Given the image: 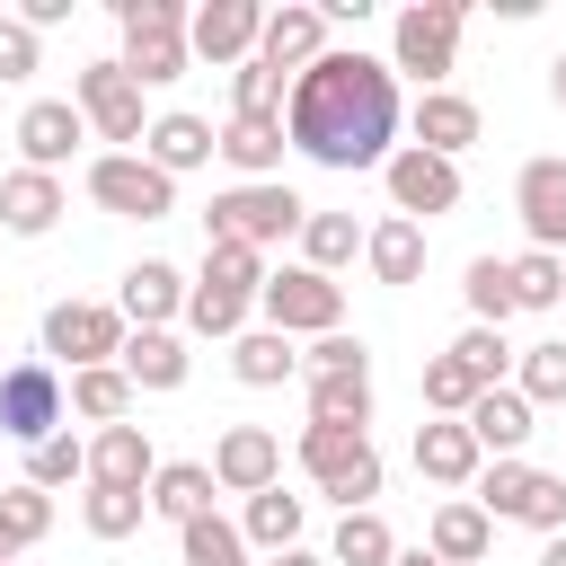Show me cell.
<instances>
[{
	"label": "cell",
	"instance_id": "cell-1",
	"mask_svg": "<svg viewBox=\"0 0 566 566\" xmlns=\"http://www.w3.org/2000/svg\"><path fill=\"white\" fill-rule=\"evenodd\" d=\"M398 124H407L398 71H389L380 53H363V44H327V53L292 80V106H283L292 150L318 159V168H336V177L389 168V159H398Z\"/></svg>",
	"mask_w": 566,
	"mask_h": 566
},
{
	"label": "cell",
	"instance_id": "cell-2",
	"mask_svg": "<svg viewBox=\"0 0 566 566\" xmlns=\"http://www.w3.org/2000/svg\"><path fill=\"white\" fill-rule=\"evenodd\" d=\"M318 203H301L283 177L274 186H221L212 203H203V248H283V239H301V221H310Z\"/></svg>",
	"mask_w": 566,
	"mask_h": 566
},
{
	"label": "cell",
	"instance_id": "cell-3",
	"mask_svg": "<svg viewBox=\"0 0 566 566\" xmlns=\"http://www.w3.org/2000/svg\"><path fill=\"white\" fill-rule=\"evenodd\" d=\"M460 27H469V0H407V9L389 18V71L416 80V97H424V88H451V71H460Z\"/></svg>",
	"mask_w": 566,
	"mask_h": 566
},
{
	"label": "cell",
	"instance_id": "cell-4",
	"mask_svg": "<svg viewBox=\"0 0 566 566\" xmlns=\"http://www.w3.org/2000/svg\"><path fill=\"white\" fill-rule=\"evenodd\" d=\"M265 256L256 248H203V274H195V292H186V327L195 336H248V318H256V292H265Z\"/></svg>",
	"mask_w": 566,
	"mask_h": 566
},
{
	"label": "cell",
	"instance_id": "cell-5",
	"mask_svg": "<svg viewBox=\"0 0 566 566\" xmlns=\"http://www.w3.org/2000/svg\"><path fill=\"white\" fill-rule=\"evenodd\" d=\"M115 9V27H124V71L142 80V88H168V80H186V62H195V44H186V0H106Z\"/></svg>",
	"mask_w": 566,
	"mask_h": 566
},
{
	"label": "cell",
	"instance_id": "cell-6",
	"mask_svg": "<svg viewBox=\"0 0 566 566\" xmlns=\"http://www.w3.org/2000/svg\"><path fill=\"white\" fill-rule=\"evenodd\" d=\"M301 469H310V486L336 504V513H371V495H380V451H371V433H345V424H301Z\"/></svg>",
	"mask_w": 566,
	"mask_h": 566
},
{
	"label": "cell",
	"instance_id": "cell-7",
	"mask_svg": "<svg viewBox=\"0 0 566 566\" xmlns=\"http://www.w3.org/2000/svg\"><path fill=\"white\" fill-rule=\"evenodd\" d=\"M469 495L486 504V522H522V531H539V539H557V531H566V478H557V469H531V460H486Z\"/></svg>",
	"mask_w": 566,
	"mask_h": 566
},
{
	"label": "cell",
	"instance_id": "cell-8",
	"mask_svg": "<svg viewBox=\"0 0 566 566\" xmlns=\"http://www.w3.org/2000/svg\"><path fill=\"white\" fill-rule=\"evenodd\" d=\"M71 106H80V115H88V133H97V142H115V150H142V142H150V106H142V80H133L115 53L71 71Z\"/></svg>",
	"mask_w": 566,
	"mask_h": 566
},
{
	"label": "cell",
	"instance_id": "cell-9",
	"mask_svg": "<svg viewBox=\"0 0 566 566\" xmlns=\"http://www.w3.org/2000/svg\"><path fill=\"white\" fill-rule=\"evenodd\" d=\"M256 318L274 327V336H336L345 327V283L336 274H318V265H283V274H265V292H256Z\"/></svg>",
	"mask_w": 566,
	"mask_h": 566
},
{
	"label": "cell",
	"instance_id": "cell-10",
	"mask_svg": "<svg viewBox=\"0 0 566 566\" xmlns=\"http://www.w3.org/2000/svg\"><path fill=\"white\" fill-rule=\"evenodd\" d=\"M124 310L115 301H53L44 310V363L53 371H97V363H124Z\"/></svg>",
	"mask_w": 566,
	"mask_h": 566
},
{
	"label": "cell",
	"instance_id": "cell-11",
	"mask_svg": "<svg viewBox=\"0 0 566 566\" xmlns=\"http://www.w3.org/2000/svg\"><path fill=\"white\" fill-rule=\"evenodd\" d=\"M88 203L115 212V221H168L177 212V177L150 168L142 150H97L88 159Z\"/></svg>",
	"mask_w": 566,
	"mask_h": 566
},
{
	"label": "cell",
	"instance_id": "cell-12",
	"mask_svg": "<svg viewBox=\"0 0 566 566\" xmlns=\"http://www.w3.org/2000/svg\"><path fill=\"white\" fill-rule=\"evenodd\" d=\"M62 416H71V380H62L44 354H27V363L0 371V433H9L18 451H35L44 433H62Z\"/></svg>",
	"mask_w": 566,
	"mask_h": 566
},
{
	"label": "cell",
	"instance_id": "cell-13",
	"mask_svg": "<svg viewBox=\"0 0 566 566\" xmlns=\"http://www.w3.org/2000/svg\"><path fill=\"white\" fill-rule=\"evenodd\" d=\"M380 186H389V212H407V221H442V212H460V159H442V150L398 142V159L380 168Z\"/></svg>",
	"mask_w": 566,
	"mask_h": 566
},
{
	"label": "cell",
	"instance_id": "cell-14",
	"mask_svg": "<svg viewBox=\"0 0 566 566\" xmlns=\"http://www.w3.org/2000/svg\"><path fill=\"white\" fill-rule=\"evenodd\" d=\"M256 35H265V0H203V9L186 18V44H195V62H212V71H239V62H256Z\"/></svg>",
	"mask_w": 566,
	"mask_h": 566
},
{
	"label": "cell",
	"instance_id": "cell-15",
	"mask_svg": "<svg viewBox=\"0 0 566 566\" xmlns=\"http://www.w3.org/2000/svg\"><path fill=\"white\" fill-rule=\"evenodd\" d=\"M80 142H97V133H88V115H80L71 97H27V115H18V168L62 177V168L80 159Z\"/></svg>",
	"mask_w": 566,
	"mask_h": 566
},
{
	"label": "cell",
	"instance_id": "cell-16",
	"mask_svg": "<svg viewBox=\"0 0 566 566\" xmlns=\"http://www.w3.org/2000/svg\"><path fill=\"white\" fill-rule=\"evenodd\" d=\"M212 486H221V495H265V486H283V433H274V424H221V442H212Z\"/></svg>",
	"mask_w": 566,
	"mask_h": 566
},
{
	"label": "cell",
	"instance_id": "cell-17",
	"mask_svg": "<svg viewBox=\"0 0 566 566\" xmlns=\"http://www.w3.org/2000/svg\"><path fill=\"white\" fill-rule=\"evenodd\" d=\"M513 212H522V239H531V248L566 256V159H557V150L522 159V177H513Z\"/></svg>",
	"mask_w": 566,
	"mask_h": 566
},
{
	"label": "cell",
	"instance_id": "cell-18",
	"mask_svg": "<svg viewBox=\"0 0 566 566\" xmlns=\"http://www.w3.org/2000/svg\"><path fill=\"white\" fill-rule=\"evenodd\" d=\"M186 292H195V274H177L168 256H142V265H124L115 310H124V327H177L186 318Z\"/></svg>",
	"mask_w": 566,
	"mask_h": 566
},
{
	"label": "cell",
	"instance_id": "cell-19",
	"mask_svg": "<svg viewBox=\"0 0 566 566\" xmlns=\"http://www.w3.org/2000/svg\"><path fill=\"white\" fill-rule=\"evenodd\" d=\"M142 159H150V168H168V177H195V168H212V159H221V124H212V115H195V106H168V115H150Z\"/></svg>",
	"mask_w": 566,
	"mask_h": 566
},
{
	"label": "cell",
	"instance_id": "cell-20",
	"mask_svg": "<svg viewBox=\"0 0 566 566\" xmlns=\"http://www.w3.org/2000/svg\"><path fill=\"white\" fill-rule=\"evenodd\" d=\"M478 469H486V451H478V433H469L460 416L416 424V478H433L442 495H469V486H478Z\"/></svg>",
	"mask_w": 566,
	"mask_h": 566
},
{
	"label": "cell",
	"instance_id": "cell-21",
	"mask_svg": "<svg viewBox=\"0 0 566 566\" xmlns=\"http://www.w3.org/2000/svg\"><path fill=\"white\" fill-rule=\"evenodd\" d=\"M327 53V9L318 0H283V9H265V35H256V62H274V71H310Z\"/></svg>",
	"mask_w": 566,
	"mask_h": 566
},
{
	"label": "cell",
	"instance_id": "cell-22",
	"mask_svg": "<svg viewBox=\"0 0 566 566\" xmlns=\"http://www.w3.org/2000/svg\"><path fill=\"white\" fill-rule=\"evenodd\" d=\"M478 133H486V115H478V97H460V88H424L416 115H407V142H416V150H442V159H460Z\"/></svg>",
	"mask_w": 566,
	"mask_h": 566
},
{
	"label": "cell",
	"instance_id": "cell-23",
	"mask_svg": "<svg viewBox=\"0 0 566 566\" xmlns=\"http://www.w3.org/2000/svg\"><path fill=\"white\" fill-rule=\"evenodd\" d=\"M62 212H71V186L62 177H44V168H9L0 177V230L9 239H44Z\"/></svg>",
	"mask_w": 566,
	"mask_h": 566
},
{
	"label": "cell",
	"instance_id": "cell-24",
	"mask_svg": "<svg viewBox=\"0 0 566 566\" xmlns=\"http://www.w3.org/2000/svg\"><path fill=\"white\" fill-rule=\"evenodd\" d=\"M460 424L478 433V451H486V460H522V442L539 433V407H531V398L504 380V389H478V407H469Z\"/></svg>",
	"mask_w": 566,
	"mask_h": 566
},
{
	"label": "cell",
	"instance_id": "cell-25",
	"mask_svg": "<svg viewBox=\"0 0 566 566\" xmlns=\"http://www.w3.org/2000/svg\"><path fill=\"white\" fill-rule=\"evenodd\" d=\"M424 548H433L442 566H486V548H495L486 504H478V495H442V504H433V522H424Z\"/></svg>",
	"mask_w": 566,
	"mask_h": 566
},
{
	"label": "cell",
	"instance_id": "cell-26",
	"mask_svg": "<svg viewBox=\"0 0 566 566\" xmlns=\"http://www.w3.org/2000/svg\"><path fill=\"white\" fill-rule=\"evenodd\" d=\"M363 265H371V283L407 292V283L424 274V221H407V212H380V221L363 230Z\"/></svg>",
	"mask_w": 566,
	"mask_h": 566
},
{
	"label": "cell",
	"instance_id": "cell-27",
	"mask_svg": "<svg viewBox=\"0 0 566 566\" xmlns=\"http://www.w3.org/2000/svg\"><path fill=\"white\" fill-rule=\"evenodd\" d=\"M186 371H195V354H186L177 327H133V336H124V380H133V389L168 398V389H186Z\"/></svg>",
	"mask_w": 566,
	"mask_h": 566
},
{
	"label": "cell",
	"instance_id": "cell-28",
	"mask_svg": "<svg viewBox=\"0 0 566 566\" xmlns=\"http://www.w3.org/2000/svg\"><path fill=\"white\" fill-rule=\"evenodd\" d=\"M150 478H159V451H150L142 424L88 433V486H142V495H150Z\"/></svg>",
	"mask_w": 566,
	"mask_h": 566
},
{
	"label": "cell",
	"instance_id": "cell-29",
	"mask_svg": "<svg viewBox=\"0 0 566 566\" xmlns=\"http://www.w3.org/2000/svg\"><path fill=\"white\" fill-rule=\"evenodd\" d=\"M283 150H292L283 124H265V115H221V159L239 168V186H274Z\"/></svg>",
	"mask_w": 566,
	"mask_h": 566
},
{
	"label": "cell",
	"instance_id": "cell-30",
	"mask_svg": "<svg viewBox=\"0 0 566 566\" xmlns=\"http://www.w3.org/2000/svg\"><path fill=\"white\" fill-rule=\"evenodd\" d=\"M301 522H310V495H283V486H265V495H248V504H239V531H248V548H256V557L301 548Z\"/></svg>",
	"mask_w": 566,
	"mask_h": 566
},
{
	"label": "cell",
	"instance_id": "cell-31",
	"mask_svg": "<svg viewBox=\"0 0 566 566\" xmlns=\"http://www.w3.org/2000/svg\"><path fill=\"white\" fill-rule=\"evenodd\" d=\"M212 495H221V486H212V460H159V478H150V513L177 522V531H186L195 513H212Z\"/></svg>",
	"mask_w": 566,
	"mask_h": 566
},
{
	"label": "cell",
	"instance_id": "cell-32",
	"mask_svg": "<svg viewBox=\"0 0 566 566\" xmlns=\"http://www.w3.org/2000/svg\"><path fill=\"white\" fill-rule=\"evenodd\" d=\"M133 398H142V389L124 380V363L71 371V416H80V424H97V433H106V424H133Z\"/></svg>",
	"mask_w": 566,
	"mask_h": 566
},
{
	"label": "cell",
	"instance_id": "cell-33",
	"mask_svg": "<svg viewBox=\"0 0 566 566\" xmlns=\"http://www.w3.org/2000/svg\"><path fill=\"white\" fill-rule=\"evenodd\" d=\"M44 531H53V495H44V486H27V478H18V486H0V566H18Z\"/></svg>",
	"mask_w": 566,
	"mask_h": 566
},
{
	"label": "cell",
	"instance_id": "cell-34",
	"mask_svg": "<svg viewBox=\"0 0 566 566\" xmlns=\"http://www.w3.org/2000/svg\"><path fill=\"white\" fill-rule=\"evenodd\" d=\"M327 566H398V531L371 513H336V539H327Z\"/></svg>",
	"mask_w": 566,
	"mask_h": 566
},
{
	"label": "cell",
	"instance_id": "cell-35",
	"mask_svg": "<svg viewBox=\"0 0 566 566\" xmlns=\"http://www.w3.org/2000/svg\"><path fill=\"white\" fill-rule=\"evenodd\" d=\"M230 371H239L248 389H283V380L301 371V354H292V336H274V327H248V336L230 345Z\"/></svg>",
	"mask_w": 566,
	"mask_h": 566
},
{
	"label": "cell",
	"instance_id": "cell-36",
	"mask_svg": "<svg viewBox=\"0 0 566 566\" xmlns=\"http://www.w3.org/2000/svg\"><path fill=\"white\" fill-rule=\"evenodd\" d=\"M310 424H345V433H371V371H345V380H310Z\"/></svg>",
	"mask_w": 566,
	"mask_h": 566
},
{
	"label": "cell",
	"instance_id": "cell-37",
	"mask_svg": "<svg viewBox=\"0 0 566 566\" xmlns=\"http://www.w3.org/2000/svg\"><path fill=\"white\" fill-rule=\"evenodd\" d=\"M80 522H88V539H133L150 522V495L142 486H80Z\"/></svg>",
	"mask_w": 566,
	"mask_h": 566
},
{
	"label": "cell",
	"instance_id": "cell-38",
	"mask_svg": "<svg viewBox=\"0 0 566 566\" xmlns=\"http://www.w3.org/2000/svg\"><path fill=\"white\" fill-rule=\"evenodd\" d=\"M177 557H186V566H256L248 531H239V522H221V513H195V522L177 531Z\"/></svg>",
	"mask_w": 566,
	"mask_h": 566
},
{
	"label": "cell",
	"instance_id": "cell-39",
	"mask_svg": "<svg viewBox=\"0 0 566 566\" xmlns=\"http://www.w3.org/2000/svg\"><path fill=\"white\" fill-rule=\"evenodd\" d=\"M354 256H363V221H354V212H310V221H301V265L336 274V265H354Z\"/></svg>",
	"mask_w": 566,
	"mask_h": 566
},
{
	"label": "cell",
	"instance_id": "cell-40",
	"mask_svg": "<svg viewBox=\"0 0 566 566\" xmlns=\"http://www.w3.org/2000/svg\"><path fill=\"white\" fill-rule=\"evenodd\" d=\"M460 301H469V327H504V318H513V265H504V256H469Z\"/></svg>",
	"mask_w": 566,
	"mask_h": 566
},
{
	"label": "cell",
	"instance_id": "cell-41",
	"mask_svg": "<svg viewBox=\"0 0 566 566\" xmlns=\"http://www.w3.org/2000/svg\"><path fill=\"white\" fill-rule=\"evenodd\" d=\"M513 389H522L531 407H566V336L522 345V354H513Z\"/></svg>",
	"mask_w": 566,
	"mask_h": 566
},
{
	"label": "cell",
	"instance_id": "cell-42",
	"mask_svg": "<svg viewBox=\"0 0 566 566\" xmlns=\"http://www.w3.org/2000/svg\"><path fill=\"white\" fill-rule=\"evenodd\" d=\"M283 106H292V71H274V62H239V71H230V115L283 124Z\"/></svg>",
	"mask_w": 566,
	"mask_h": 566
},
{
	"label": "cell",
	"instance_id": "cell-43",
	"mask_svg": "<svg viewBox=\"0 0 566 566\" xmlns=\"http://www.w3.org/2000/svg\"><path fill=\"white\" fill-rule=\"evenodd\" d=\"M504 265H513V310H566V256L522 248V256H504Z\"/></svg>",
	"mask_w": 566,
	"mask_h": 566
},
{
	"label": "cell",
	"instance_id": "cell-44",
	"mask_svg": "<svg viewBox=\"0 0 566 566\" xmlns=\"http://www.w3.org/2000/svg\"><path fill=\"white\" fill-rule=\"evenodd\" d=\"M27 486H44V495H53V486H88V442H80L71 424L44 433V442L27 451Z\"/></svg>",
	"mask_w": 566,
	"mask_h": 566
},
{
	"label": "cell",
	"instance_id": "cell-45",
	"mask_svg": "<svg viewBox=\"0 0 566 566\" xmlns=\"http://www.w3.org/2000/svg\"><path fill=\"white\" fill-rule=\"evenodd\" d=\"M416 389H424V416H469V407H478V371H469L451 345L424 363V380H416Z\"/></svg>",
	"mask_w": 566,
	"mask_h": 566
},
{
	"label": "cell",
	"instance_id": "cell-46",
	"mask_svg": "<svg viewBox=\"0 0 566 566\" xmlns=\"http://www.w3.org/2000/svg\"><path fill=\"white\" fill-rule=\"evenodd\" d=\"M451 354L478 371V389H504V371H513V345H504V327H460V336H451Z\"/></svg>",
	"mask_w": 566,
	"mask_h": 566
},
{
	"label": "cell",
	"instance_id": "cell-47",
	"mask_svg": "<svg viewBox=\"0 0 566 566\" xmlns=\"http://www.w3.org/2000/svg\"><path fill=\"white\" fill-rule=\"evenodd\" d=\"M345 371H371V345H363V336H345V327H336V336H318V345L301 354V380H345Z\"/></svg>",
	"mask_w": 566,
	"mask_h": 566
},
{
	"label": "cell",
	"instance_id": "cell-48",
	"mask_svg": "<svg viewBox=\"0 0 566 566\" xmlns=\"http://www.w3.org/2000/svg\"><path fill=\"white\" fill-rule=\"evenodd\" d=\"M35 62H44V35L18 18V9H0V88H18V80H35Z\"/></svg>",
	"mask_w": 566,
	"mask_h": 566
},
{
	"label": "cell",
	"instance_id": "cell-49",
	"mask_svg": "<svg viewBox=\"0 0 566 566\" xmlns=\"http://www.w3.org/2000/svg\"><path fill=\"white\" fill-rule=\"evenodd\" d=\"M18 18L44 35V27H62V18H71V0H18Z\"/></svg>",
	"mask_w": 566,
	"mask_h": 566
},
{
	"label": "cell",
	"instance_id": "cell-50",
	"mask_svg": "<svg viewBox=\"0 0 566 566\" xmlns=\"http://www.w3.org/2000/svg\"><path fill=\"white\" fill-rule=\"evenodd\" d=\"M256 566H327L318 548H283V557H256Z\"/></svg>",
	"mask_w": 566,
	"mask_h": 566
},
{
	"label": "cell",
	"instance_id": "cell-51",
	"mask_svg": "<svg viewBox=\"0 0 566 566\" xmlns=\"http://www.w3.org/2000/svg\"><path fill=\"white\" fill-rule=\"evenodd\" d=\"M548 97L566 106V44H557V62H548Z\"/></svg>",
	"mask_w": 566,
	"mask_h": 566
},
{
	"label": "cell",
	"instance_id": "cell-52",
	"mask_svg": "<svg viewBox=\"0 0 566 566\" xmlns=\"http://www.w3.org/2000/svg\"><path fill=\"white\" fill-rule=\"evenodd\" d=\"M539 566H566V531H557V539H539Z\"/></svg>",
	"mask_w": 566,
	"mask_h": 566
},
{
	"label": "cell",
	"instance_id": "cell-53",
	"mask_svg": "<svg viewBox=\"0 0 566 566\" xmlns=\"http://www.w3.org/2000/svg\"><path fill=\"white\" fill-rule=\"evenodd\" d=\"M398 566H442V557L433 548H398Z\"/></svg>",
	"mask_w": 566,
	"mask_h": 566
}]
</instances>
